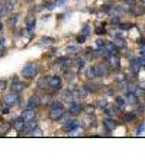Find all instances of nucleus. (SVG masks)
Instances as JSON below:
<instances>
[{"label": "nucleus", "mask_w": 145, "mask_h": 160, "mask_svg": "<svg viewBox=\"0 0 145 160\" xmlns=\"http://www.w3.org/2000/svg\"><path fill=\"white\" fill-rule=\"evenodd\" d=\"M84 89L87 90V92H96V90H97V85H94V83H87V85H84Z\"/></svg>", "instance_id": "4be33fe9"}, {"label": "nucleus", "mask_w": 145, "mask_h": 160, "mask_svg": "<svg viewBox=\"0 0 145 160\" xmlns=\"http://www.w3.org/2000/svg\"><path fill=\"white\" fill-rule=\"evenodd\" d=\"M144 108H145V106H144Z\"/></svg>", "instance_id": "a18cd8bd"}, {"label": "nucleus", "mask_w": 145, "mask_h": 160, "mask_svg": "<svg viewBox=\"0 0 145 160\" xmlns=\"http://www.w3.org/2000/svg\"><path fill=\"white\" fill-rule=\"evenodd\" d=\"M105 44H106V42H105L103 39H99V41H97V47H99V48H102V47H105Z\"/></svg>", "instance_id": "58836bf2"}, {"label": "nucleus", "mask_w": 145, "mask_h": 160, "mask_svg": "<svg viewBox=\"0 0 145 160\" xmlns=\"http://www.w3.org/2000/svg\"><path fill=\"white\" fill-rule=\"evenodd\" d=\"M58 121H60V122H62V124H65L67 121H70V112H68V114H65V112H64V114L58 118Z\"/></svg>", "instance_id": "5701e85b"}, {"label": "nucleus", "mask_w": 145, "mask_h": 160, "mask_svg": "<svg viewBox=\"0 0 145 160\" xmlns=\"http://www.w3.org/2000/svg\"><path fill=\"white\" fill-rule=\"evenodd\" d=\"M96 32H97L99 35H102V34H105V29H102V28H99V29H96Z\"/></svg>", "instance_id": "a19ab883"}, {"label": "nucleus", "mask_w": 145, "mask_h": 160, "mask_svg": "<svg viewBox=\"0 0 145 160\" xmlns=\"http://www.w3.org/2000/svg\"><path fill=\"white\" fill-rule=\"evenodd\" d=\"M110 22H112V23H119V16H118V15H116V16L113 15L112 19H110Z\"/></svg>", "instance_id": "e433bc0d"}, {"label": "nucleus", "mask_w": 145, "mask_h": 160, "mask_svg": "<svg viewBox=\"0 0 145 160\" xmlns=\"http://www.w3.org/2000/svg\"><path fill=\"white\" fill-rule=\"evenodd\" d=\"M113 42H115L116 47H125V41H123V38H116Z\"/></svg>", "instance_id": "393cba45"}, {"label": "nucleus", "mask_w": 145, "mask_h": 160, "mask_svg": "<svg viewBox=\"0 0 145 160\" xmlns=\"http://www.w3.org/2000/svg\"><path fill=\"white\" fill-rule=\"evenodd\" d=\"M77 127H78V121L72 119V121H67V122L64 124V130L70 132V131H72V130H74V128H77Z\"/></svg>", "instance_id": "9b49d317"}, {"label": "nucleus", "mask_w": 145, "mask_h": 160, "mask_svg": "<svg viewBox=\"0 0 145 160\" xmlns=\"http://www.w3.org/2000/svg\"><path fill=\"white\" fill-rule=\"evenodd\" d=\"M64 114V106L61 102H52V105L50 108V118L52 121H58V118Z\"/></svg>", "instance_id": "f257e3e1"}, {"label": "nucleus", "mask_w": 145, "mask_h": 160, "mask_svg": "<svg viewBox=\"0 0 145 160\" xmlns=\"http://www.w3.org/2000/svg\"><path fill=\"white\" fill-rule=\"evenodd\" d=\"M6 10H7V9H6V6H4L3 3H0V16H3V15L6 13Z\"/></svg>", "instance_id": "473e14b6"}, {"label": "nucleus", "mask_w": 145, "mask_h": 160, "mask_svg": "<svg viewBox=\"0 0 145 160\" xmlns=\"http://www.w3.org/2000/svg\"><path fill=\"white\" fill-rule=\"evenodd\" d=\"M38 71H39V67H38L36 63H28V64L23 67L22 74H23V77H26V79H32V77H35L36 74H38Z\"/></svg>", "instance_id": "f03ea898"}, {"label": "nucleus", "mask_w": 145, "mask_h": 160, "mask_svg": "<svg viewBox=\"0 0 145 160\" xmlns=\"http://www.w3.org/2000/svg\"><path fill=\"white\" fill-rule=\"evenodd\" d=\"M44 85H50V79H47V77H42V79L39 80L38 86H39V88H45Z\"/></svg>", "instance_id": "a878e982"}, {"label": "nucleus", "mask_w": 145, "mask_h": 160, "mask_svg": "<svg viewBox=\"0 0 145 160\" xmlns=\"http://www.w3.org/2000/svg\"><path fill=\"white\" fill-rule=\"evenodd\" d=\"M35 26V18H28V29H34Z\"/></svg>", "instance_id": "c756f323"}, {"label": "nucleus", "mask_w": 145, "mask_h": 160, "mask_svg": "<svg viewBox=\"0 0 145 160\" xmlns=\"http://www.w3.org/2000/svg\"><path fill=\"white\" fill-rule=\"evenodd\" d=\"M39 104H41V98L36 96V95H34V96H31V99H29V102H28V108H36Z\"/></svg>", "instance_id": "9d476101"}, {"label": "nucleus", "mask_w": 145, "mask_h": 160, "mask_svg": "<svg viewBox=\"0 0 145 160\" xmlns=\"http://www.w3.org/2000/svg\"><path fill=\"white\" fill-rule=\"evenodd\" d=\"M129 26H131V25H126V23H121V25H119V28H121L122 31H128Z\"/></svg>", "instance_id": "c9c22d12"}, {"label": "nucleus", "mask_w": 145, "mask_h": 160, "mask_svg": "<svg viewBox=\"0 0 145 160\" xmlns=\"http://www.w3.org/2000/svg\"><path fill=\"white\" fill-rule=\"evenodd\" d=\"M25 119L20 117V118H18V119H15V122H13V128L15 130H18V131H23L25 130Z\"/></svg>", "instance_id": "1a4fd4ad"}, {"label": "nucleus", "mask_w": 145, "mask_h": 160, "mask_svg": "<svg viewBox=\"0 0 145 160\" xmlns=\"http://www.w3.org/2000/svg\"><path fill=\"white\" fill-rule=\"evenodd\" d=\"M45 6H47L48 9H54L55 3H54V1H50V3H45Z\"/></svg>", "instance_id": "ea45409f"}, {"label": "nucleus", "mask_w": 145, "mask_h": 160, "mask_svg": "<svg viewBox=\"0 0 145 160\" xmlns=\"http://www.w3.org/2000/svg\"><path fill=\"white\" fill-rule=\"evenodd\" d=\"M22 118L25 119V122H26V121H31V119H34V118H36L35 108H28V109H25L23 114H22Z\"/></svg>", "instance_id": "20e7f679"}, {"label": "nucleus", "mask_w": 145, "mask_h": 160, "mask_svg": "<svg viewBox=\"0 0 145 160\" xmlns=\"http://www.w3.org/2000/svg\"><path fill=\"white\" fill-rule=\"evenodd\" d=\"M108 74V66L106 64H99V66H96V76H99V77H103V76H106Z\"/></svg>", "instance_id": "423d86ee"}, {"label": "nucleus", "mask_w": 145, "mask_h": 160, "mask_svg": "<svg viewBox=\"0 0 145 160\" xmlns=\"http://www.w3.org/2000/svg\"><path fill=\"white\" fill-rule=\"evenodd\" d=\"M67 54H70V55H77V54H78V47H77V45H68V47H67Z\"/></svg>", "instance_id": "a211bd4d"}, {"label": "nucleus", "mask_w": 145, "mask_h": 160, "mask_svg": "<svg viewBox=\"0 0 145 160\" xmlns=\"http://www.w3.org/2000/svg\"><path fill=\"white\" fill-rule=\"evenodd\" d=\"M141 1H142V3H145V0H141Z\"/></svg>", "instance_id": "c03bdc74"}, {"label": "nucleus", "mask_w": 145, "mask_h": 160, "mask_svg": "<svg viewBox=\"0 0 145 160\" xmlns=\"http://www.w3.org/2000/svg\"><path fill=\"white\" fill-rule=\"evenodd\" d=\"M125 101H126L128 104H131V105L136 104V102H138V95H136V92L128 90V92H126V98H125Z\"/></svg>", "instance_id": "39448f33"}, {"label": "nucleus", "mask_w": 145, "mask_h": 160, "mask_svg": "<svg viewBox=\"0 0 145 160\" xmlns=\"http://www.w3.org/2000/svg\"><path fill=\"white\" fill-rule=\"evenodd\" d=\"M70 63H71V60L68 57H61V58H57V61H55V64L60 66V67H64V66H67Z\"/></svg>", "instance_id": "4468645a"}, {"label": "nucleus", "mask_w": 145, "mask_h": 160, "mask_svg": "<svg viewBox=\"0 0 145 160\" xmlns=\"http://www.w3.org/2000/svg\"><path fill=\"white\" fill-rule=\"evenodd\" d=\"M23 89H25V85H23V83H20V82H18V80L12 83V90H13V92L20 93V92H22Z\"/></svg>", "instance_id": "2eb2a0df"}, {"label": "nucleus", "mask_w": 145, "mask_h": 160, "mask_svg": "<svg viewBox=\"0 0 145 160\" xmlns=\"http://www.w3.org/2000/svg\"><path fill=\"white\" fill-rule=\"evenodd\" d=\"M62 101H64V102H67V104H71L72 101H74V95L70 92V89L62 92Z\"/></svg>", "instance_id": "f8f14e48"}, {"label": "nucleus", "mask_w": 145, "mask_h": 160, "mask_svg": "<svg viewBox=\"0 0 145 160\" xmlns=\"http://www.w3.org/2000/svg\"><path fill=\"white\" fill-rule=\"evenodd\" d=\"M81 111V104H78V102H74L72 101L71 104H70V114H78Z\"/></svg>", "instance_id": "ddd939ff"}, {"label": "nucleus", "mask_w": 145, "mask_h": 160, "mask_svg": "<svg viewBox=\"0 0 145 160\" xmlns=\"http://www.w3.org/2000/svg\"><path fill=\"white\" fill-rule=\"evenodd\" d=\"M115 102H116V104H118L119 106L122 108L123 105H125V102H126V101H125L123 98H121V96H116V98H115Z\"/></svg>", "instance_id": "bb28decb"}, {"label": "nucleus", "mask_w": 145, "mask_h": 160, "mask_svg": "<svg viewBox=\"0 0 145 160\" xmlns=\"http://www.w3.org/2000/svg\"><path fill=\"white\" fill-rule=\"evenodd\" d=\"M19 102V93L16 92H9V93H6L4 96H3V104L4 105H7V106H13V105H16Z\"/></svg>", "instance_id": "7ed1b4c3"}, {"label": "nucleus", "mask_w": 145, "mask_h": 160, "mask_svg": "<svg viewBox=\"0 0 145 160\" xmlns=\"http://www.w3.org/2000/svg\"><path fill=\"white\" fill-rule=\"evenodd\" d=\"M31 135H38V137H41V135H42V130L36 127V128H34V130L31 131Z\"/></svg>", "instance_id": "cd10ccee"}, {"label": "nucleus", "mask_w": 145, "mask_h": 160, "mask_svg": "<svg viewBox=\"0 0 145 160\" xmlns=\"http://www.w3.org/2000/svg\"><path fill=\"white\" fill-rule=\"evenodd\" d=\"M16 22H18V16H16V15H13L12 18L9 19V23H10L12 26H15V25H16Z\"/></svg>", "instance_id": "7c9ffc66"}, {"label": "nucleus", "mask_w": 145, "mask_h": 160, "mask_svg": "<svg viewBox=\"0 0 145 160\" xmlns=\"http://www.w3.org/2000/svg\"><path fill=\"white\" fill-rule=\"evenodd\" d=\"M132 13H134V15H136V16H139V15H144V13H145V9H144V7H141V6H135V7L132 9Z\"/></svg>", "instance_id": "6ab92c4d"}, {"label": "nucleus", "mask_w": 145, "mask_h": 160, "mask_svg": "<svg viewBox=\"0 0 145 160\" xmlns=\"http://www.w3.org/2000/svg\"><path fill=\"white\" fill-rule=\"evenodd\" d=\"M142 67H141V64H139V61H138V58L136 60H132L131 61V70L134 71V73H138V71L141 70Z\"/></svg>", "instance_id": "f3484780"}, {"label": "nucleus", "mask_w": 145, "mask_h": 160, "mask_svg": "<svg viewBox=\"0 0 145 160\" xmlns=\"http://www.w3.org/2000/svg\"><path fill=\"white\" fill-rule=\"evenodd\" d=\"M1 29H3V25H1V22H0V31H1Z\"/></svg>", "instance_id": "37998d69"}, {"label": "nucleus", "mask_w": 145, "mask_h": 160, "mask_svg": "<svg viewBox=\"0 0 145 160\" xmlns=\"http://www.w3.org/2000/svg\"><path fill=\"white\" fill-rule=\"evenodd\" d=\"M84 63H86V60H84V58H77V61H75V64H77L78 67H83V66H84Z\"/></svg>", "instance_id": "2f4dec72"}, {"label": "nucleus", "mask_w": 145, "mask_h": 160, "mask_svg": "<svg viewBox=\"0 0 145 160\" xmlns=\"http://www.w3.org/2000/svg\"><path fill=\"white\" fill-rule=\"evenodd\" d=\"M103 124L106 125V127H108L109 130H113V128H115V127H116V122H115V121H113V119H112V118H106V119H105V122H103Z\"/></svg>", "instance_id": "aec40b11"}, {"label": "nucleus", "mask_w": 145, "mask_h": 160, "mask_svg": "<svg viewBox=\"0 0 145 160\" xmlns=\"http://www.w3.org/2000/svg\"><path fill=\"white\" fill-rule=\"evenodd\" d=\"M6 85H7V83H6V80H0V90L6 89Z\"/></svg>", "instance_id": "4c0bfd02"}, {"label": "nucleus", "mask_w": 145, "mask_h": 160, "mask_svg": "<svg viewBox=\"0 0 145 160\" xmlns=\"http://www.w3.org/2000/svg\"><path fill=\"white\" fill-rule=\"evenodd\" d=\"M36 127H38V121H36V118H34V119H31V121H26L25 130H26V131H32Z\"/></svg>", "instance_id": "dca6fc26"}, {"label": "nucleus", "mask_w": 145, "mask_h": 160, "mask_svg": "<svg viewBox=\"0 0 145 160\" xmlns=\"http://www.w3.org/2000/svg\"><path fill=\"white\" fill-rule=\"evenodd\" d=\"M97 106L100 108V109H105V106H106V98H100L97 101Z\"/></svg>", "instance_id": "b1692460"}, {"label": "nucleus", "mask_w": 145, "mask_h": 160, "mask_svg": "<svg viewBox=\"0 0 145 160\" xmlns=\"http://www.w3.org/2000/svg\"><path fill=\"white\" fill-rule=\"evenodd\" d=\"M84 41H86V36H84V35H78V36H77V42H78V44H83Z\"/></svg>", "instance_id": "f704fd0d"}, {"label": "nucleus", "mask_w": 145, "mask_h": 160, "mask_svg": "<svg viewBox=\"0 0 145 160\" xmlns=\"http://www.w3.org/2000/svg\"><path fill=\"white\" fill-rule=\"evenodd\" d=\"M135 118H136L135 114H126V115H125V121H126V122H132Z\"/></svg>", "instance_id": "c85d7f7f"}, {"label": "nucleus", "mask_w": 145, "mask_h": 160, "mask_svg": "<svg viewBox=\"0 0 145 160\" xmlns=\"http://www.w3.org/2000/svg\"><path fill=\"white\" fill-rule=\"evenodd\" d=\"M142 131H144V124H141V127L138 128V134H142Z\"/></svg>", "instance_id": "79ce46f5"}, {"label": "nucleus", "mask_w": 145, "mask_h": 160, "mask_svg": "<svg viewBox=\"0 0 145 160\" xmlns=\"http://www.w3.org/2000/svg\"><path fill=\"white\" fill-rule=\"evenodd\" d=\"M86 76H87L89 79H93V77L96 76V67H93V66L89 67V69L86 70Z\"/></svg>", "instance_id": "412c9836"}, {"label": "nucleus", "mask_w": 145, "mask_h": 160, "mask_svg": "<svg viewBox=\"0 0 145 160\" xmlns=\"http://www.w3.org/2000/svg\"><path fill=\"white\" fill-rule=\"evenodd\" d=\"M108 61H109V66H110L112 69H119V66H121V64H119V58H118L115 54H112V55L109 57Z\"/></svg>", "instance_id": "6e6552de"}, {"label": "nucleus", "mask_w": 145, "mask_h": 160, "mask_svg": "<svg viewBox=\"0 0 145 160\" xmlns=\"http://www.w3.org/2000/svg\"><path fill=\"white\" fill-rule=\"evenodd\" d=\"M50 86L52 89H60L61 88V77H58V76L50 77Z\"/></svg>", "instance_id": "0eeeda50"}, {"label": "nucleus", "mask_w": 145, "mask_h": 160, "mask_svg": "<svg viewBox=\"0 0 145 160\" xmlns=\"http://www.w3.org/2000/svg\"><path fill=\"white\" fill-rule=\"evenodd\" d=\"M89 34H90V28H89V26L86 25V26L83 28V35H84V36H87Z\"/></svg>", "instance_id": "72a5a7b5"}]
</instances>
